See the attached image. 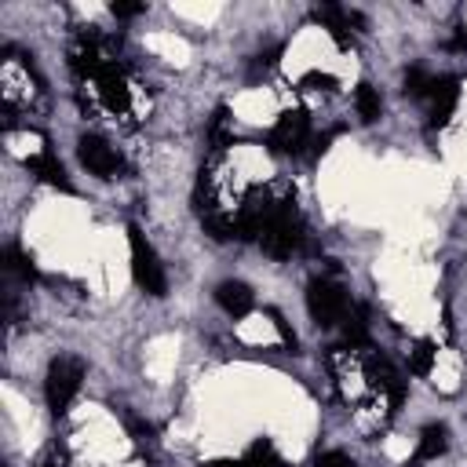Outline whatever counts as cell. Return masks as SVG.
Masks as SVG:
<instances>
[{"mask_svg":"<svg viewBox=\"0 0 467 467\" xmlns=\"http://www.w3.org/2000/svg\"><path fill=\"white\" fill-rule=\"evenodd\" d=\"M255 241H259L263 252L274 255V259H292V255L303 248L306 226H303V215H299V208H296V193H288V197H281V201L274 197V204H270V212H266V219H263Z\"/></svg>","mask_w":467,"mask_h":467,"instance_id":"obj_1","label":"cell"},{"mask_svg":"<svg viewBox=\"0 0 467 467\" xmlns=\"http://www.w3.org/2000/svg\"><path fill=\"white\" fill-rule=\"evenodd\" d=\"M350 306H354V299H350V292L336 277H328V274L310 277V285H306V314H310V321L317 328L343 325V317L350 314Z\"/></svg>","mask_w":467,"mask_h":467,"instance_id":"obj_2","label":"cell"},{"mask_svg":"<svg viewBox=\"0 0 467 467\" xmlns=\"http://www.w3.org/2000/svg\"><path fill=\"white\" fill-rule=\"evenodd\" d=\"M80 383H84V361L80 358H73V354L51 358V365L44 372V401H47V412L51 416H66V409L77 398Z\"/></svg>","mask_w":467,"mask_h":467,"instance_id":"obj_3","label":"cell"},{"mask_svg":"<svg viewBox=\"0 0 467 467\" xmlns=\"http://www.w3.org/2000/svg\"><path fill=\"white\" fill-rule=\"evenodd\" d=\"M128 248H131V277H135V285L153 299L168 296V270H164L157 248L146 241V234L139 226H128Z\"/></svg>","mask_w":467,"mask_h":467,"instance_id":"obj_4","label":"cell"},{"mask_svg":"<svg viewBox=\"0 0 467 467\" xmlns=\"http://www.w3.org/2000/svg\"><path fill=\"white\" fill-rule=\"evenodd\" d=\"M266 146L274 153H292V157H303L306 146H314V128H310V117L303 109H285L277 117V124L270 128L266 135Z\"/></svg>","mask_w":467,"mask_h":467,"instance_id":"obj_5","label":"cell"},{"mask_svg":"<svg viewBox=\"0 0 467 467\" xmlns=\"http://www.w3.org/2000/svg\"><path fill=\"white\" fill-rule=\"evenodd\" d=\"M365 379H368L372 390H379V394L387 398V405H390L387 412L394 416V412L401 409L405 394H409V383H405V376L394 368V361L383 358V354H368V358H365Z\"/></svg>","mask_w":467,"mask_h":467,"instance_id":"obj_6","label":"cell"},{"mask_svg":"<svg viewBox=\"0 0 467 467\" xmlns=\"http://www.w3.org/2000/svg\"><path fill=\"white\" fill-rule=\"evenodd\" d=\"M77 157H80V164L95 175V179H117L120 171H124V161H120V153L102 139V135H80V142H77Z\"/></svg>","mask_w":467,"mask_h":467,"instance_id":"obj_7","label":"cell"},{"mask_svg":"<svg viewBox=\"0 0 467 467\" xmlns=\"http://www.w3.org/2000/svg\"><path fill=\"white\" fill-rule=\"evenodd\" d=\"M423 106H427V124L431 128H445L452 120L456 106H460V80L452 73H438L431 95L423 99Z\"/></svg>","mask_w":467,"mask_h":467,"instance_id":"obj_8","label":"cell"},{"mask_svg":"<svg viewBox=\"0 0 467 467\" xmlns=\"http://www.w3.org/2000/svg\"><path fill=\"white\" fill-rule=\"evenodd\" d=\"M314 22H317L321 29H328V36H332L339 47H347L350 36L365 29V18H361L358 11H350V7H339V4H321V7H314Z\"/></svg>","mask_w":467,"mask_h":467,"instance_id":"obj_9","label":"cell"},{"mask_svg":"<svg viewBox=\"0 0 467 467\" xmlns=\"http://www.w3.org/2000/svg\"><path fill=\"white\" fill-rule=\"evenodd\" d=\"M95 80H99V99H102V106H106L109 113H128V106H131V88H128L124 62H120V58L109 62Z\"/></svg>","mask_w":467,"mask_h":467,"instance_id":"obj_10","label":"cell"},{"mask_svg":"<svg viewBox=\"0 0 467 467\" xmlns=\"http://www.w3.org/2000/svg\"><path fill=\"white\" fill-rule=\"evenodd\" d=\"M212 296H215V303H219L230 317H244V314H252V306H255V292H252L244 281H237V277L219 281Z\"/></svg>","mask_w":467,"mask_h":467,"instance_id":"obj_11","label":"cell"},{"mask_svg":"<svg viewBox=\"0 0 467 467\" xmlns=\"http://www.w3.org/2000/svg\"><path fill=\"white\" fill-rule=\"evenodd\" d=\"M449 449V427L445 423H423L420 427V438H416V449H412V456H409V467H420V463H431V460H438L441 452Z\"/></svg>","mask_w":467,"mask_h":467,"instance_id":"obj_12","label":"cell"},{"mask_svg":"<svg viewBox=\"0 0 467 467\" xmlns=\"http://www.w3.org/2000/svg\"><path fill=\"white\" fill-rule=\"evenodd\" d=\"M204 467H285V456L270 438H255L241 460H208Z\"/></svg>","mask_w":467,"mask_h":467,"instance_id":"obj_13","label":"cell"},{"mask_svg":"<svg viewBox=\"0 0 467 467\" xmlns=\"http://www.w3.org/2000/svg\"><path fill=\"white\" fill-rule=\"evenodd\" d=\"M26 168H29V171H33L40 182H47V186H55V190H66V193H73V182H69V175H66L62 161H58L51 150H40V153L26 157Z\"/></svg>","mask_w":467,"mask_h":467,"instance_id":"obj_14","label":"cell"},{"mask_svg":"<svg viewBox=\"0 0 467 467\" xmlns=\"http://www.w3.org/2000/svg\"><path fill=\"white\" fill-rule=\"evenodd\" d=\"M4 270H7V277H18V281H26V285L40 281V270H36L33 255L22 252L18 244H7V248H4Z\"/></svg>","mask_w":467,"mask_h":467,"instance_id":"obj_15","label":"cell"},{"mask_svg":"<svg viewBox=\"0 0 467 467\" xmlns=\"http://www.w3.org/2000/svg\"><path fill=\"white\" fill-rule=\"evenodd\" d=\"M368 343V306L354 303L343 317V347H365Z\"/></svg>","mask_w":467,"mask_h":467,"instance_id":"obj_16","label":"cell"},{"mask_svg":"<svg viewBox=\"0 0 467 467\" xmlns=\"http://www.w3.org/2000/svg\"><path fill=\"white\" fill-rule=\"evenodd\" d=\"M354 109H358V117H361L365 124L379 120V113H383V99H379V91H376L368 80H361V84L354 88Z\"/></svg>","mask_w":467,"mask_h":467,"instance_id":"obj_17","label":"cell"},{"mask_svg":"<svg viewBox=\"0 0 467 467\" xmlns=\"http://www.w3.org/2000/svg\"><path fill=\"white\" fill-rule=\"evenodd\" d=\"M434 77H438V73H431V69H423V66H409L405 77H401V91H405L409 99L423 102V99L431 95V88H434Z\"/></svg>","mask_w":467,"mask_h":467,"instance_id":"obj_18","label":"cell"},{"mask_svg":"<svg viewBox=\"0 0 467 467\" xmlns=\"http://www.w3.org/2000/svg\"><path fill=\"white\" fill-rule=\"evenodd\" d=\"M434 343L431 339H420L416 347H412V354H409V368L416 372V376H427L431 372V361H434Z\"/></svg>","mask_w":467,"mask_h":467,"instance_id":"obj_19","label":"cell"},{"mask_svg":"<svg viewBox=\"0 0 467 467\" xmlns=\"http://www.w3.org/2000/svg\"><path fill=\"white\" fill-rule=\"evenodd\" d=\"M314 467H358L347 452H339V449H328V452H321L317 460H314Z\"/></svg>","mask_w":467,"mask_h":467,"instance_id":"obj_20","label":"cell"},{"mask_svg":"<svg viewBox=\"0 0 467 467\" xmlns=\"http://www.w3.org/2000/svg\"><path fill=\"white\" fill-rule=\"evenodd\" d=\"M310 84H317L321 91H332V88H336V80H332L328 73H321V69H310V73H306V77L299 80V88H303V91H306Z\"/></svg>","mask_w":467,"mask_h":467,"instance_id":"obj_21","label":"cell"},{"mask_svg":"<svg viewBox=\"0 0 467 467\" xmlns=\"http://www.w3.org/2000/svg\"><path fill=\"white\" fill-rule=\"evenodd\" d=\"M270 317H274V328H277V336H281V343L288 347V350H296V332L285 325V317L277 314V310H270Z\"/></svg>","mask_w":467,"mask_h":467,"instance_id":"obj_22","label":"cell"},{"mask_svg":"<svg viewBox=\"0 0 467 467\" xmlns=\"http://www.w3.org/2000/svg\"><path fill=\"white\" fill-rule=\"evenodd\" d=\"M109 11H113L117 18H131V15L142 11V4H109Z\"/></svg>","mask_w":467,"mask_h":467,"instance_id":"obj_23","label":"cell"},{"mask_svg":"<svg viewBox=\"0 0 467 467\" xmlns=\"http://www.w3.org/2000/svg\"><path fill=\"white\" fill-rule=\"evenodd\" d=\"M40 467H66V460L62 456H47V460H40Z\"/></svg>","mask_w":467,"mask_h":467,"instance_id":"obj_24","label":"cell"}]
</instances>
